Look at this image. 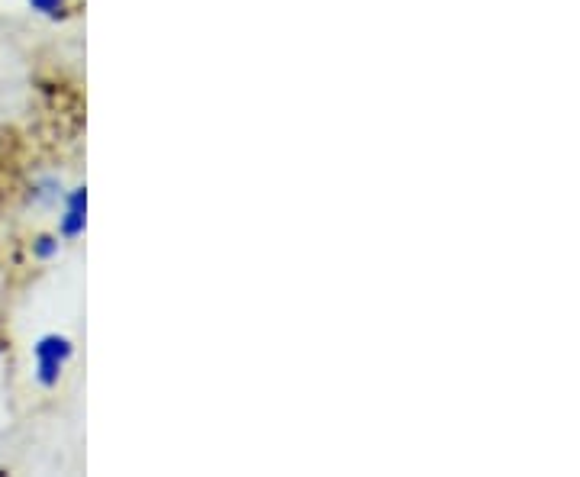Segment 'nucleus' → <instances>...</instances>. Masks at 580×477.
Wrapping results in <instances>:
<instances>
[{
    "mask_svg": "<svg viewBox=\"0 0 580 477\" xmlns=\"http://www.w3.org/2000/svg\"><path fill=\"white\" fill-rule=\"evenodd\" d=\"M84 207H87V191L78 187V191H71L62 220H58V229H62L65 239H78L84 233Z\"/></svg>",
    "mask_w": 580,
    "mask_h": 477,
    "instance_id": "nucleus-2",
    "label": "nucleus"
},
{
    "mask_svg": "<svg viewBox=\"0 0 580 477\" xmlns=\"http://www.w3.org/2000/svg\"><path fill=\"white\" fill-rule=\"evenodd\" d=\"M29 7L36 13H46V17H58L68 7V0H29Z\"/></svg>",
    "mask_w": 580,
    "mask_h": 477,
    "instance_id": "nucleus-4",
    "label": "nucleus"
},
{
    "mask_svg": "<svg viewBox=\"0 0 580 477\" xmlns=\"http://www.w3.org/2000/svg\"><path fill=\"white\" fill-rule=\"evenodd\" d=\"M36 378H39V384H46V387H52L58 378H62V368H65V361L71 358V339H65V336H42L39 342H36Z\"/></svg>",
    "mask_w": 580,
    "mask_h": 477,
    "instance_id": "nucleus-1",
    "label": "nucleus"
},
{
    "mask_svg": "<svg viewBox=\"0 0 580 477\" xmlns=\"http://www.w3.org/2000/svg\"><path fill=\"white\" fill-rule=\"evenodd\" d=\"M33 200H36V204H58V200H62V181H58V178H42L33 187Z\"/></svg>",
    "mask_w": 580,
    "mask_h": 477,
    "instance_id": "nucleus-3",
    "label": "nucleus"
},
{
    "mask_svg": "<svg viewBox=\"0 0 580 477\" xmlns=\"http://www.w3.org/2000/svg\"><path fill=\"white\" fill-rule=\"evenodd\" d=\"M33 249H36L39 258H52V255L58 252V239H52V236H39Z\"/></svg>",
    "mask_w": 580,
    "mask_h": 477,
    "instance_id": "nucleus-5",
    "label": "nucleus"
}]
</instances>
